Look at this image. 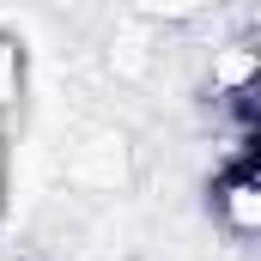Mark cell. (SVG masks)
<instances>
[{"label":"cell","instance_id":"obj_2","mask_svg":"<svg viewBox=\"0 0 261 261\" xmlns=\"http://www.w3.org/2000/svg\"><path fill=\"white\" fill-rule=\"evenodd\" d=\"M24 85H31V55L18 37H0V134L24 116Z\"/></svg>","mask_w":261,"mask_h":261},{"label":"cell","instance_id":"obj_1","mask_svg":"<svg viewBox=\"0 0 261 261\" xmlns=\"http://www.w3.org/2000/svg\"><path fill=\"white\" fill-rule=\"evenodd\" d=\"M206 213H213V231H219L225 243L249 249L261 237V170L255 164H213Z\"/></svg>","mask_w":261,"mask_h":261}]
</instances>
